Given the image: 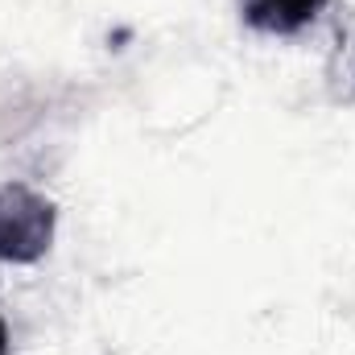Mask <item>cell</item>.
<instances>
[{"mask_svg": "<svg viewBox=\"0 0 355 355\" xmlns=\"http://www.w3.org/2000/svg\"><path fill=\"white\" fill-rule=\"evenodd\" d=\"M58 211L46 194L8 182L0 186V261L4 265H33L54 244Z\"/></svg>", "mask_w": 355, "mask_h": 355, "instance_id": "obj_1", "label": "cell"}, {"mask_svg": "<svg viewBox=\"0 0 355 355\" xmlns=\"http://www.w3.org/2000/svg\"><path fill=\"white\" fill-rule=\"evenodd\" d=\"M322 8H327V0H240V12L252 29L281 33V37L306 29Z\"/></svg>", "mask_w": 355, "mask_h": 355, "instance_id": "obj_2", "label": "cell"}, {"mask_svg": "<svg viewBox=\"0 0 355 355\" xmlns=\"http://www.w3.org/2000/svg\"><path fill=\"white\" fill-rule=\"evenodd\" d=\"M8 352V327H4V318H0V355Z\"/></svg>", "mask_w": 355, "mask_h": 355, "instance_id": "obj_3", "label": "cell"}]
</instances>
